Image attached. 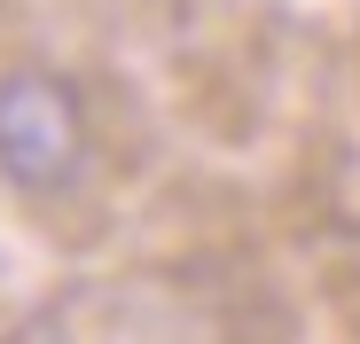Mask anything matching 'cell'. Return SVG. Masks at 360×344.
<instances>
[{
  "mask_svg": "<svg viewBox=\"0 0 360 344\" xmlns=\"http://www.w3.org/2000/svg\"><path fill=\"white\" fill-rule=\"evenodd\" d=\"M102 126L71 71L55 63H0V188L32 211H55L94 188Z\"/></svg>",
  "mask_w": 360,
  "mask_h": 344,
  "instance_id": "obj_1",
  "label": "cell"
}]
</instances>
